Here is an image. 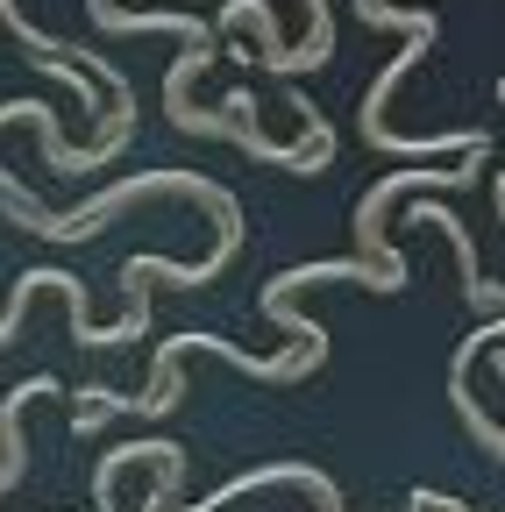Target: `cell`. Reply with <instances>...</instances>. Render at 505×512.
Wrapping results in <instances>:
<instances>
[{
    "mask_svg": "<svg viewBox=\"0 0 505 512\" xmlns=\"http://www.w3.org/2000/svg\"><path fill=\"white\" fill-rule=\"evenodd\" d=\"M328 57H335V15H328V0H306V43H271V50H257V64H264V72H278V79L321 72Z\"/></svg>",
    "mask_w": 505,
    "mask_h": 512,
    "instance_id": "7",
    "label": "cell"
},
{
    "mask_svg": "<svg viewBox=\"0 0 505 512\" xmlns=\"http://www.w3.org/2000/svg\"><path fill=\"white\" fill-rule=\"evenodd\" d=\"M498 342H505V320H498V313H484V328H477V335L456 349V363H449V399H456V420L477 434V448H484L491 463L505 456V434H498V420L477 406V392H470V370H477V356H491Z\"/></svg>",
    "mask_w": 505,
    "mask_h": 512,
    "instance_id": "3",
    "label": "cell"
},
{
    "mask_svg": "<svg viewBox=\"0 0 505 512\" xmlns=\"http://www.w3.org/2000/svg\"><path fill=\"white\" fill-rule=\"evenodd\" d=\"M86 15H93L100 36H178L185 50H214V29L200 15H129L114 0H86Z\"/></svg>",
    "mask_w": 505,
    "mask_h": 512,
    "instance_id": "6",
    "label": "cell"
},
{
    "mask_svg": "<svg viewBox=\"0 0 505 512\" xmlns=\"http://www.w3.org/2000/svg\"><path fill=\"white\" fill-rule=\"evenodd\" d=\"M278 484H299L313 505H321V512H349L342 505V491L321 477V470H313V463H271V470H249V477H228L207 505H171V512H214V505H235V498H249V491H278Z\"/></svg>",
    "mask_w": 505,
    "mask_h": 512,
    "instance_id": "4",
    "label": "cell"
},
{
    "mask_svg": "<svg viewBox=\"0 0 505 512\" xmlns=\"http://www.w3.org/2000/svg\"><path fill=\"white\" fill-rule=\"evenodd\" d=\"M449 505V491H413V512H441Z\"/></svg>",
    "mask_w": 505,
    "mask_h": 512,
    "instance_id": "10",
    "label": "cell"
},
{
    "mask_svg": "<svg viewBox=\"0 0 505 512\" xmlns=\"http://www.w3.org/2000/svg\"><path fill=\"white\" fill-rule=\"evenodd\" d=\"M484 157H491V143L484 150H470L463 164H406V171H392V178H377V185H363V200H356V256L363 264H377L385 278H413L406 271V256L385 242V214L399 207V200H413V192H470L477 185V171H484Z\"/></svg>",
    "mask_w": 505,
    "mask_h": 512,
    "instance_id": "2",
    "label": "cell"
},
{
    "mask_svg": "<svg viewBox=\"0 0 505 512\" xmlns=\"http://www.w3.org/2000/svg\"><path fill=\"white\" fill-rule=\"evenodd\" d=\"M164 192H185V200H200V207L214 214V256H207V278H221L235 256H242V207H235V192H228V185H214V178H200V171H136V178H114L100 200H86V207H72V214H50L36 192L15 185V171L0 164V200H8L15 228H22V235H43V242H93L121 207L164 200Z\"/></svg>",
    "mask_w": 505,
    "mask_h": 512,
    "instance_id": "1",
    "label": "cell"
},
{
    "mask_svg": "<svg viewBox=\"0 0 505 512\" xmlns=\"http://www.w3.org/2000/svg\"><path fill=\"white\" fill-rule=\"evenodd\" d=\"M57 392V377L50 370H36V377H22L8 399H0V498H8L15 484H22V470H29V441H22V413L36 406V399H50Z\"/></svg>",
    "mask_w": 505,
    "mask_h": 512,
    "instance_id": "5",
    "label": "cell"
},
{
    "mask_svg": "<svg viewBox=\"0 0 505 512\" xmlns=\"http://www.w3.org/2000/svg\"><path fill=\"white\" fill-rule=\"evenodd\" d=\"M171 448H178V441H129V448H107L100 470H93V498H100V512H121V505H114V477H121V470H129V463H150V470H157Z\"/></svg>",
    "mask_w": 505,
    "mask_h": 512,
    "instance_id": "9",
    "label": "cell"
},
{
    "mask_svg": "<svg viewBox=\"0 0 505 512\" xmlns=\"http://www.w3.org/2000/svg\"><path fill=\"white\" fill-rule=\"evenodd\" d=\"M413 221H434L441 235H449V249H456V264H463V299L470 306H484V313H498V278H484V264H477V235L463 228V214L456 207H413Z\"/></svg>",
    "mask_w": 505,
    "mask_h": 512,
    "instance_id": "8",
    "label": "cell"
}]
</instances>
